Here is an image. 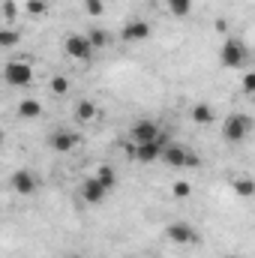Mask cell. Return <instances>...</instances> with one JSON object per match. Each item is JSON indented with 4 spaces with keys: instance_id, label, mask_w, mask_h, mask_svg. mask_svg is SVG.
<instances>
[{
    "instance_id": "6da1fadb",
    "label": "cell",
    "mask_w": 255,
    "mask_h": 258,
    "mask_svg": "<svg viewBox=\"0 0 255 258\" xmlns=\"http://www.w3.org/2000/svg\"><path fill=\"white\" fill-rule=\"evenodd\" d=\"M165 144H168V135L159 132L153 141H144V144H126V150H129V156L138 159V162H156V159L162 156Z\"/></svg>"
},
{
    "instance_id": "7a4b0ae2",
    "label": "cell",
    "mask_w": 255,
    "mask_h": 258,
    "mask_svg": "<svg viewBox=\"0 0 255 258\" xmlns=\"http://www.w3.org/2000/svg\"><path fill=\"white\" fill-rule=\"evenodd\" d=\"M3 81L9 87H30L33 84V66H30V60H9L3 66Z\"/></svg>"
},
{
    "instance_id": "3957f363",
    "label": "cell",
    "mask_w": 255,
    "mask_h": 258,
    "mask_svg": "<svg viewBox=\"0 0 255 258\" xmlns=\"http://www.w3.org/2000/svg\"><path fill=\"white\" fill-rule=\"evenodd\" d=\"M159 159H165L171 168H195L198 165V156L192 153L189 147H183V144H165Z\"/></svg>"
},
{
    "instance_id": "277c9868",
    "label": "cell",
    "mask_w": 255,
    "mask_h": 258,
    "mask_svg": "<svg viewBox=\"0 0 255 258\" xmlns=\"http://www.w3.org/2000/svg\"><path fill=\"white\" fill-rule=\"evenodd\" d=\"M252 129V117L249 114H228L222 123V138L225 141H243Z\"/></svg>"
},
{
    "instance_id": "5b68a950",
    "label": "cell",
    "mask_w": 255,
    "mask_h": 258,
    "mask_svg": "<svg viewBox=\"0 0 255 258\" xmlns=\"http://www.w3.org/2000/svg\"><path fill=\"white\" fill-rule=\"evenodd\" d=\"M219 60H222V66H228V69H237V66H243L249 60V51H246V45L240 39H225V45L219 51Z\"/></svg>"
},
{
    "instance_id": "8992f818",
    "label": "cell",
    "mask_w": 255,
    "mask_h": 258,
    "mask_svg": "<svg viewBox=\"0 0 255 258\" xmlns=\"http://www.w3.org/2000/svg\"><path fill=\"white\" fill-rule=\"evenodd\" d=\"M63 51L72 60H90V57H93V45L87 42L84 33H69L63 39Z\"/></svg>"
},
{
    "instance_id": "52a82bcc",
    "label": "cell",
    "mask_w": 255,
    "mask_h": 258,
    "mask_svg": "<svg viewBox=\"0 0 255 258\" xmlns=\"http://www.w3.org/2000/svg\"><path fill=\"white\" fill-rule=\"evenodd\" d=\"M165 237H168L171 243H177V246H192V243H198V231L192 228L189 222H171V225L165 228Z\"/></svg>"
},
{
    "instance_id": "ba28073f",
    "label": "cell",
    "mask_w": 255,
    "mask_h": 258,
    "mask_svg": "<svg viewBox=\"0 0 255 258\" xmlns=\"http://www.w3.org/2000/svg\"><path fill=\"white\" fill-rule=\"evenodd\" d=\"M159 132H162V129H159L156 120H135V123L129 126V141H132V144H144V141H153Z\"/></svg>"
},
{
    "instance_id": "9c48e42d",
    "label": "cell",
    "mask_w": 255,
    "mask_h": 258,
    "mask_svg": "<svg viewBox=\"0 0 255 258\" xmlns=\"http://www.w3.org/2000/svg\"><path fill=\"white\" fill-rule=\"evenodd\" d=\"M9 186H12L18 195H30V192H36L39 180H36V174H33V171L18 168V171H12V177H9Z\"/></svg>"
},
{
    "instance_id": "30bf717a",
    "label": "cell",
    "mask_w": 255,
    "mask_h": 258,
    "mask_svg": "<svg viewBox=\"0 0 255 258\" xmlns=\"http://www.w3.org/2000/svg\"><path fill=\"white\" fill-rule=\"evenodd\" d=\"M48 144H51V150H57V153H69V150L78 147V135L69 132V129H54L51 138H48Z\"/></svg>"
},
{
    "instance_id": "8fae6325",
    "label": "cell",
    "mask_w": 255,
    "mask_h": 258,
    "mask_svg": "<svg viewBox=\"0 0 255 258\" xmlns=\"http://www.w3.org/2000/svg\"><path fill=\"white\" fill-rule=\"evenodd\" d=\"M81 195H84V201H87V204H102V201H105V195H108V189H105L96 177H87V180L81 183Z\"/></svg>"
},
{
    "instance_id": "7c38bea8",
    "label": "cell",
    "mask_w": 255,
    "mask_h": 258,
    "mask_svg": "<svg viewBox=\"0 0 255 258\" xmlns=\"http://www.w3.org/2000/svg\"><path fill=\"white\" fill-rule=\"evenodd\" d=\"M147 36H150V24L147 21H129V24H123V30H120V39L123 42H141Z\"/></svg>"
},
{
    "instance_id": "4fadbf2b",
    "label": "cell",
    "mask_w": 255,
    "mask_h": 258,
    "mask_svg": "<svg viewBox=\"0 0 255 258\" xmlns=\"http://www.w3.org/2000/svg\"><path fill=\"white\" fill-rule=\"evenodd\" d=\"M75 117H78L81 123H90V120L99 117V105H96L93 99H81V102L75 105Z\"/></svg>"
},
{
    "instance_id": "5bb4252c",
    "label": "cell",
    "mask_w": 255,
    "mask_h": 258,
    "mask_svg": "<svg viewBox=\"0 0 255 258\" xmlns=\"http://www.w3.org/2000/svg\"><path fill=\"white\" fill-rule=\"evenodd\" d=\"M18 114H21L24 120L42 117V102H39V99H21V102H18Z\"/></svg>"
},
{
    "instance_id": "9a60e30c",
    "label": "cell",
    "mask_w": 255,
    "mask_h": 258,
    "mask_svg": "<svg viewBox=\"0 0 255 258\" xmlns=\"http://www.w3.org/2000/svg\"><path fill=\"white\" fill-rule=\"evenodd\" d=\"M213 108L207 105V102H198V105H192V120L198 123V126H210L213 123Z\"/></svg>"
},
{
    "instance_id": "2e32d148",
    "label": "cell",
    "mask_w": 255,
    "mask_h": 258,
    "mask_svg": "<svg viewBox=\"0 0 255 258\" xmlns=\"http://www.w3.org/2000/svg\"><path fill=\"white\" fill-rule=\"evenodd\" d=\"M93 177H96V180H99L108 192H111V189H114V183H117V174H114V168H111V165H99Z\"/></svg>"
},
{
    "instance_id": "e0dca14e",
    "label": "cell",
    "mask_w": 255,
    "mask_h": 258,
    "mask_svg": "<svg viewBox=\"0 0 255 258\" xmlns=\"http://www.w3.org/2000/svg\"><path fill=\"white\" fill-rule=\"evenodd\" d=\"M87 42H90V45H93V51H96V48H105V45L111 42V36H108V30L93 27V30H87Z\"/></svg>"
},
{
    "instance_id": "ac0fdd59",
    "label": "cell",
    "mask_w": 255,
    "mask_h": 258,
    "mask_svg": "<svg viewBox=\"0 0 255 258\" xmlns=\"http://www.w3.org/2000/svg\"><path fill=\"white\" fill-rule=\"evenodd\" d=\"M21 42V33L15 27H0V48H15Z\"/></svg>"
},
{
    "instance_id": "d6986e66",
    "label": "cell",
    "mask_w": 255,
    "mask_h": 258,
    "mask_svg": "<svg viewBox=\"0 0 255 258\" xmlns=\"http://www.w3.org/2000/svg\"><path fill=\"white\" fill-rule=\"evenodd\" d=\"M234 192L240 195V198H252V195H255L252 177H237V180H234Z\"/></svg>"
},
{
    "instance_id": "ffe728a7",
    "label": "cell",
    "mask_w": 255,
    "mask_h": 258,
    "mask_svg": "<svg viewBox=\"0 0 255 258\" xmlns=\"http://www.w3.org/2000/svg\"><path fill=\"white\" fill-rule=\"evenodd\" d=\"M168 12H171V15H177V18L189 15V12H192V0H168Z\"/></svg>"
},
{
    "instance_id": "44dd1931",
    "label": "cell",
    "mask_w": 255,
    "mask_h": 258,
    "mask_svg": "<svg viewBox=\"0 0 255 258\" xmlns=\"http://www.w3.org/2000/svg\"><path fill=\"white\" fill-rule=\"evenodd\" d=\"M51 93L66 96V93H69V78H63V75H54V78H51Z\"/></svg>"
},
{
    "instance_id": "7402d4cb",
    "label": "cell",
    "mask_w": 255,
    "mask_h": 258,
    "mask_svg": "<svg viewBox=\"0 0 255 258\" xmlns=\"http://www.w3.org/2000/svg\"><path fill=\"white\" fill-rule=\"evenodd\" d=\"M24 9H27V15H45L48 12V3L45 0H27Z\"/></svg>"
},
{
    "instance_id": "603a6c76",
    "label": "cell",
    "mask_w": 255,
    "mask_h": 258,
    "mask_svg": "<svg viewBox=\"0 0 255 258\" xmlns=\"http://www.w3.org/2000/svg\"><path fill=\"white\" fill-rule=\"evenodd\" d=\"M171 195H174V198H189V195H192V186L186 183V180H177V183L171 186Z\"/></svg>"
},
{
    "instance_id": "cb8c5ba5",
    "label": "cell",
    "mask_w": 255,
    "mask_h": 258,
    "mask_svg": "<svg viewBox=\"0 0 255 258\" xmlns=\"http://www.w3.org/2000/svg\"><path fill=\"white\" fill-rule=\"evenodd\" d=\"M84 9H87V15H102L105 12V0H84Z\"/></svg>"
},
{
    "instance_id": "d4e9b609",
    "label": "cell",
    "mask_w": 255,
    "mask_h": 258,
    "mask_svg": "<svg viewBox=\"0 0 255 258\" xmlns=\"http://www.w3.org/2000/svg\"><path fill=\"white\" fill-rule=\"evenodd\" d=\"M18 15V6H15V0H3V18L6 21H12Z\"/></svg>"
},
{
    "instance_id": "484cf974",
    "label": "cell",
    "mask_w": 255,
    "mask_h": 258,
    "mask_svg": "<svg viewBox=\"0 0 255 258\" xmlns=\"http://www.w3.org/2000/svg\"><path fill=\"white\" fill-rule=\"evenodd\" d=\"M243 93H255V72L243 75Z\"/></svg>"
},
{
    "instance_id": "4316f807",
    "label": "cell",
    "mask_w": 255,
    "mask_h": 258,
    "mask_svg": "<svg viewBox=\"0 0 255 258\" xmlns=\"http://www.w3.org/2000/svg\"><path fill=\"white\" fill-rule=\"evenodd\" d=\"M0 144H3V126H0Z\"/></svg>"
},
{
    "instance_id": "83f0119b",
    "label": "cell",
    "mask_w": 255,
    "mask_h": 258,
    "mask_svg": "<svg viewBox=\"0 0 255 258\" xmlns=\"http://www.w3.org/2000/svg\"><path fill=\"white\" fill-rule=\"evenodd\" d=\"M66 258H81V255H66Z\"/></svg>"
},
{
    "instance_id": "f1b7e54d",
    "label": "cell",
    "mask_w": 255,
    "mask_h": 258,
    "mask_svg": "<svg viewBox=\"0 0 255 258\" xmlns=\"http://www.w3.org/2000/svg\"><path fill=\"white\" fill-rule=\"evenodd\" d=\"M228 258H237V255H228Z\"/></svg>"
},
{
    "instance_id": "f546056e",
    "label": "cell",
    "mask_w": 255,
    "mask_h": 258,
    "mask_svg": "<svg viewBox=\"0 0 255 258\" xmlns=\"http://www.w3.org/2000/svg\"><path fill=\"white\" fill-rule=\"evenodd\" d=\"M129 258H135V255H129Z\"/></svg>"
}]
</instances>
